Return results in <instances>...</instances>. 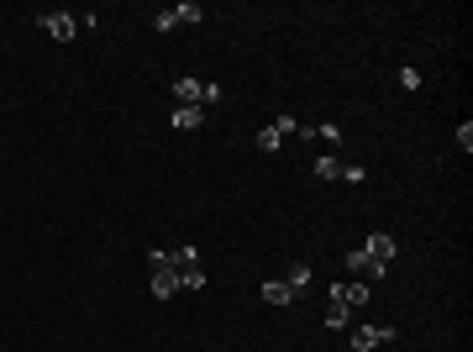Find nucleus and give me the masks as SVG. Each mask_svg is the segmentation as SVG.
Listing matches in <instances>:
<instances>
[{"instance_id":"nucleus-1","label":"nucleus","mask_w":473,"mask_h":352,"mask_svg":"<svg viewBox=\"0 0 473 352\" xmlns=\"http://www.w3.org/2000/svg\"><path fill=\"white\" fill-rule=\"evenodd\" d=\"M37 26H43L53 43H74V32H79V21L69 16V11H43V16H37Z\"/></svg>"},{"instance_id":"nucleus-2","label":"nucleus","mask_w":473,"mask_h":352,"mask_svg":"<svg viewBox=\"0 0 473 352\" xmlns=\"http://www.w3.org/2000/svg\"><path fill=\"white\" fill-rule=\"evenodd\" d=\"M384 342H395V326H358L353 331V352H373Z\"/></svg>"},{"instance_id":"nucleus-3","label":"nucleus","mask_w":473,"mask_h":352,"mask_svg":"<svg viewBox=\"0 0 473 352\" xmlns=\"http://www.w3.org/2000/svg\"><path fill=\"white\" fill-rule=\"evenodd\" d=\"M363 252H368L373 263H384V268H389V263H395V252H400V242L389 237V232H373L368 242H363Z\"/></svg>"},{"instance_id":"nucleus-4","label":"nucleus","mask_w":473,"mask_h":352,"mask_svg":"<svg viewBox=\"0 0 473 352\" xmlns=\"http://www.w3.org/2000/svg\"><path fill=\"white\" fill-rule=\"evenodd\" d=\"M347 268H353V274H358L363 284H368V279H384V274H389V268H384V263H373L363 247H353V252H347Z\"/></svg>"},{"instance_id":"nucleus-5","label":"nucleus","mask_w":473,"mask_h":352,"mask_svg":"<svg viewBox=\"0 0 473 352\" xmlns=\"http://www.w3.org/2000/svg\"><path fill=\"white\" fill-rule=\"evenodd\" d=\"M153 294H158V300L179 294V268H158V274H153Z\"/></svg>"},{"instance_id":"nucleus-6","label":"nucleus","mask_w":473,"mask_h":352,"mask_svg":"<svg viewBox=\"0 0 473 352\" xmlns=\"http://www.w3.org/2000/svg\"><path fill=\"white\" fill-rule=\"evenodd\" d=\"M200 116H206V111H200V105H174V132H195L200 127Z\"/></svg>"},{"instance_id":"nucleus-7","label":"nucleus","mask_w":473,"mask_h":352,"mask_svg":"<svg viewBox=\"0 0 473 352\" xmlns=\"http://www.w3.org/2000/svg\"><path fill=\"white\" fill-rule=\"evenodd\" d=\"M347 316H353V310H347V300L336 294V284H331V310H326V326H331V331H342V326H347Z\"/></svg>"},{"instance_id":"nucleus-8","label":"nucleus","mask_w":473,"mask_h":352,"mask_svg":"<svg viewBox=\"0 0 473 352\" xmlns=\"http://www.w3.org/2000/svg\"><path fill=\"white\" fill-rule=\"evenodd\" d=\"M263 300H268V305H289V300H294V289H289L284 279H268V284H263Z\"/></svg>"},{"instance_id":"nucleus-9","label":"nucleus","mask_w":473,"mask_h":352,"mask_svg":"<svg viewBox=\"0 0 473 352\" xmlns=\"http://www.w3.org/2000/svg\"><path fill=\"white\" fill-rule=\"evenodd\" d=\"M336 294H342L347 305H368V284H363V279H353V284H336Z\"/></svg>"},{"instance_id":"nucleus-10","label":"nucleus","mask_w":473,"mask_h":352,"mask_svg":"<svg viewBox=\"0 0 473 352\" xmlns=\"http://www.w3.org/2000/svg\"><path fill=\"white\" fill-rule=\"evenodd\" d=\"M174 100H184V105H200V79H174Z\"/></svg>"},{"instance_id":"nucleus-11","label":"nucleus","mask_w":473,"mask_h":352,"mask_svg":"<svg viewBox=\"0 0 473 352\" xmlns=\"http://www.w3.org/2000/svg\"><path fill=\"white\" fill-rule=\"evenodd\" d=\"M253 142H258V153H279V147H284V137H279L274 127H263V132H258Z\"/></svg>"},{"instance_id":"nucleus-12","label":"nucleus","mask_w":473,"mask_h":352,"mask_svg":"<svg viewBox=\"0 0 473 352\" xmlns=\"http://www.w3.org/2000/svg\"><path fill=\"white\" fill-rule=\"evenodd\" d=\"M179 289H206V268H179Z\"/></svg>"},{"instance_id":"nucleus-13","label":"nucleus","mask_w":473,"mask_h":352,"mask_svg":"<svg viewBox=\"0 0 473 352\" xmlns=\"http://www.w3.org/2000/svg\"><path fill=\"white\" fill-rule=\"evenodd\" d=\"M174 16H179V26H184V21H206V6H195V0H184V6H174Z\"/></svg>"},{"instance_id":"nucleus-14","label":"nucleus","mask_w":473,"mask_h":352,"mask_svg":"<svg viewBox=\"0 0 473 352\" xmlns=\"http://www.w3.org/2000/svg\"><path fill=\"white\" fill-rule=\"evenodd\" d=\"M310 279H316V274H310V268H305V263H294V268H289V279H284V284H289V289H305V284H310Z\"/></svg>"},{"instance_id":"nucleus-15","label":"nucleus","mask_w":473,"mask_h":352,"mask_svg":"<svg viewBox=\"0 0 473 352\" xmlns=\"http://www.w3.org/2000/svg\"><path fill=\"white\" fill-rule=\"evenodd\" d=\"M316 179H342V169H336V158H316Z\"/></svg>"},{"instance_id":"nucleus-16","label":"nucleus","mask_w":473,"mask_h":352,"mask_svg":"<svg viewBox=\"0 0 473 352\" xmlns=\"http://www.w3.org/2000/svg\"><path fill=\"white\" fill-rule=\"evenodd\" d=\"M216 100H221V85H216V79H211V85H200V111L216 105Z\"/></svg>"},{"instance_id":"nucleus-17","label":"nucleus","mask_w":473,"mask_h":352,"mask_svg":"<svg viewBox=\"0 0 473 352\" xmlns=\"http://www.w3.org/2000/svg\"><path fill=\"white\" fill-rule=\"evenodd\" d=\"M153 26H158V32H174V26H179V16H174V11H158Z\"/></svg>"},{"instance_id":"nucleus-18","label":"nucleus","mask_w":473,"mask_h":352,"mask_svg":"<svg viewBox=\"0 0 473 352\" xmlns=\"http://www.w3.org/2000/svg\"><path fill=\"white\" fill-rule=\"evenodd\" d=\"M457 147H463V153H473V121H463V127H457Z\"/></svg>"},{"instance_id":"nucleus-19","label":"nucleus","mask_w":473,"mask_h":352,"mask_svg":"<svg viewBox=\"0 0 473 352\" xmlns=\"http://www.w3.org/2000/svg\"><path fill=\"white\" fill-rule=\"evenodd\" d=\"M400 85L405 90H421V69H400Z\"/></svg>"},{"instance_id":"nucleus-20","label":"nucleus","mask_w":473,"mask_h":352,"mask_svg":"<svg viewBox=\"0 0 473 352\" xmlns=\"http://www.w3.org/2000/svg\"><path fill=\"white\" fill-rule=\"evenodd\" d=\"M274 132H279V137H294L300 127H294V116H279V121H274Z\"/></svg>"},{"instance_id":"nucleus-21","label":"nucleus","mask_w":473,"mask_h":352,"mask_svg":"<svg viewBox=\"0 0 473 352\" xmlns=\"http://www.w3.org/2000/svg\"><path fill=\"white\" fill-rule=\"evenodd\" d=\"M342 179H347V184H363L368 174H363V164H347V169H342Z\"/></svg>"}]
</instances>
